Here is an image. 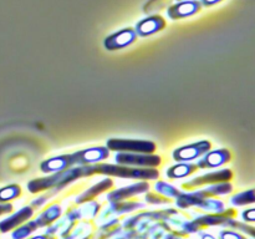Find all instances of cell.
I'll return each mask as SVG.
<instances>
[{"label": "cell", "mask_w": 255, "mask_h": 239, "mask_svg": "<svg viewBox=\"0 0 255 239\" xmlns=\"http://www.w3.org/2000/svg\"><path fill=\"white\" fill-rule=\"evenodd\" d=\"M107 147L114 151L136 152V153H152L156 149V144L149 141L139 139H116L112 138L107 142Z\"/></svg>", "instance_id": "6da1fadb"}, {"label": "cell", "mask_w": 255, "mask_h": 239, "mask_svg": "<svg viewBox=\"0 0 255 239\" xmlns=\"http://www.w3.org/2000/svg\"><path fill=\"white\" fill-rule=\"evenodd\" d=\"M137 39V34L133 29H122L121 31L115 32V34L110 35L106 40H105L104 45L107 50H119L122 47H126L134 42Z\"/></svg>", "instance_id": "7a4b0ae2"}, {"label": "cell", "mask_w": 255, "mask_h": 239, "mask_svg": "<svg viewBox=\"0 0 255 239\" xmlns=\"http://www.w3.org/2000/svg\"><path fill=\"white\" fill-rule=\"evenodd\" d=\"M209 149H211V143L207 141H202L176 149L173 152V158L176 161H191V159L202 156Z\"/></svg>", "instance_id": "3957f363"}, {"label": "cell", "mask_w": 255, "mask_h": 239, "mask_svg": "<svg viewBox=\"0 0 255 239\" xmlns=\"http://www.w3.org/2000/svg\"><path fill=\"white\" fill-rule=\"evenodd\" d=\"M109 157V151L104 147H96V148H89L84 149V151H79L76 153L71 154L72 164L75 163H94V162H99L101 159Z\"/></svg>", "instance_id": "277c9868"}, {"label": "cell", "mask_w": 255, "mask_h": 239, "mask_svg": "<svg viewBox=\"0 0 255 239\" xmlns=\"http://www.w3.org/2000/svg\"><path fill=\"white\" fill-rule=\"evenodd\" d=\"M201 9V2L196 0H187V1H181L178 4L172 5L168 9V16L171 19H182V17L191 16Z\"/></svg>", "instance_id": "5b68a950"}, {"label": "cell", "mask_w": 255, "mask_h": 239, "mask_svg": "<svg viewBox=\"0 0 255 239\" xmlns=\"http://www.w3.org/2000/svg\"><path fill=\"white\" fill-rule=\"evenodd\" d=\"M148 183L139 182V183L132 184V186L128 187H124V188H120L117 191L111 192V193L107 194V199L110 202H121L124 199L129 198V197H133L134 194L144 193V192L148 191Z\"/></svg>", "instance_id": "8992f818"}, {"label": "cell", "mask_w": 255, "mask_h": 239, "mask_svg": "<svg viewBox=\"0 0 255 239\" xmlns=\"http://www.w3.org/2000/svg\"><path fill=\"white\" fill-rule=\"evenodd\" d=\"M32 214H34V211H32L31 207H24L20 211H17L16 213L12 214L11 217L0 222V232L6 233V232L11 231V229L16 228L20 224L24 223L25 221L31 218Z\"/></svg>", "instance_id": "52a82bcc"}, {"label": "cell", "mask_w": 255, "mask_h": 239, "mask_svg": "<svg viewBox=\"0 0 255 239\" xmlns=\"http://www.w3.org/2000/svg\"><path fill=\"white\" fill-rule=\"evenodd\" d=\"M164 26H166V21L163 20V17L158 16V15H153V16L141 20L136 25L134 31H136V34L141 35V36H148V35H152L162 30Z\"/></svg>", "instance_id": "ba28073f"}, {"label": "cell", "mask_w": 255, "mask_h": 239, "mask_svg": "<svg viewBox=\"0 0 255 239\" xmlns=\"http://www.w3.org/2000/svg\"><path fill=\"white\" fill-rule=\"evenodd\" d=\"M116 161L122 164H138V166H158L161 158L158 156H146V154H125L116 156Z\"/></svg>", "instance_id": "9c48e42d"}, {"label": "cell", "mask_w": 255, "mask_h": 239, "mask_svg": "<svg viewBox=\"0 0 255 239\" xmlns=\"http://www.w3.org/2000/svg\"><path fill=\"white\" fill-rule=\"evenodd\" d=\"M232 176H233V174H232V172L229 171V169H222V171L204 174V176L198 177V178L193 179V181L187 182V183L183 184V187L184 188H191V187L202 186V184L207 183H217V182L229 181V179L232 178Z\"/></svg>", "instance_id": "30bf717a"}, {"label": "cell", "mask_w": 255, "mask_h": 239, "mask_svg": "<svg viewBox=\"0 0 255 239\" xmlns=\"http://www.w3.org/2000/svg\"><path fill=\"white\" fill-rule=\"evenodd\" d=\"M231 159V153L227 149H218V151H213L211 153L207 154L204 158H202L198 162L197 167H202V168H213V167L222 166L223 163L228 162Z\"/></svg>", "instance_id": "8fae6325"}, {"label": "cell", "mask_w": 255, "mask_h": 239, "mask_svg": "<svg viewBox=\"0 0 255 239\" xmlns=\"http://www.w3.org/2000/svg\"><path fill=\"white\" fill-rule=\"evenodd\" d=\"M233 216H236V212L233 209L231 211H227L224 214L217 213L213 214V216H204V217H199L198 219L193 222L194 226L198 228L201 226H214V224H226L229 219L232 218Z\"/></svg>", "instance_id": "7c38bea8"}, {"label": "cell", "mask_w": 255, "mask_h": 239, "mask_svg": "<svg viewBox=\"0 0 255 239\" xmlns=\"http://www.w3.org/2000/svg\"><path fill=\"white\" fill-rule=\"evenodd\" d=\"M111 187H112V181H110V179H104V181L99 182L96 186L91 187V188L87 189L86 192H84V193L76 199V203H84V202L91 201L92 198L99 196L100 193H102V192L106 191V189H110Z\"/></svg>", "instance_id": "4fadbf2b"}, {"label": "cell", "mask_w": 255, "mask_h": 239, "mask_svg": "<svg viewBox=\"0 0 255 239\" xmlns=\"http://www.w3.org/2000/svg\"><path fill=\"white\" fill-rule=\"evenodd\" d=\"M60 216H61V208L57 204H54V206H50L46 211L42 212L35 222H36L37 227H45L56 221Z\"/></svg>", "instance_id": "5bb4252c"}, {"label": "cell", "mask_w": 255, "mask_h": 239, "mask_svg": "<svg viewBox=\"0 0 255 239\" xmlns=\"http://www.w3.org/2000/svg\"><path fill=\"white\" fill-rule=\"evenodd\" d=\"M142 207H143V204L141 203H129V202H127V203H120V202H115L110 208H107L109 211H105L104 213H102L101 218H105V217L109 216V214H122L126 213V212H132L136 208H142Z\"/></svg>", "instance_id": "9a60e30c"}, {"label": "cell", "mask_w": 255, "mask_h": 239, "mask_svg": "<svg viewBox=\"0 0 255 239\" xmlns=\"http://www.w3.org/2000/svg\"><path fill=\"white\" fill-rule=\"evenodd\" d=\"M197 169V164H177V166L171 167L167 172V176L169 178H182V177H187L191 173H193Z\"/></svg>", "instance_id": "2e32d148"}, {"label": "cell", "mask_w": 255, "mask_h": 239, "mask_svg": "<svg viewBox=\"0 0 255 239\" xmlns=\"http://www.w3.org/2000/svg\"><path fill=\"white\" fill-rule=\"evenodd\" d=\"M20 193H21V188L17 184H10V186L2 187V188H0V203L11 201V199L19 197Z\"/></svg>", "instance_id": "e0dca14e"}, {"label": "cell", "mask_w": 255, "mask_h": 239, "mask_svg": "<svg viewBox=\"0 0 255 239\" xmlns=\"http://www.w3.org/2000/svg\"><path fill=\"white\" fill-rule=\"evenodd\" d=\"M39 228L36 224V222H27L26 224L24 226L19 227L17 229H15L11 234V238L12 239H25L26 237H29L32 232H35L36 229Z\"/></svg>", "instance_id": "ac0fdd59"}, {"label": "cell", "mask_w": 255, "mask_h": 239, "mask_svg": "<svg viewBox=\"0 0 255 239\" xmlns=\"http://www.w3.org/2000/svg\"><path fill=\"white\" fill-rule=\"evenodd\" d=\"M231 202L233 206H244V204L254 203V189H249L248 192H243V193L237 194V196H234L233 198L231 199Z\"/></svg>", "instance_id": "d6986e66"}, {"label": "cell", "mask_w": 255, "mask_h": 239, "mask_svg": "<svg viewBox=\"0 0 255 239\" xmlns=\"http://www.w3.org/2000/svg\"><path fill=\"white\" fill-rule=\"evenodd\" d=\"M198 207H201L204 211L213 212V213H222V212H224V204L219 201H213V199L204 198L198 204Z\"/></svg>", "instance_id": "ffe728a7"}, {"label": "cell", "mask_w": 255, "mask_h": 239, "mask_svg": "<svg viewBox=\"0 0 255 239\" xmlns=\"http://www.w3.org/2000/svg\"><path fill=\"white\" fill-rule=\"evenodd\" d=\"M156 191L164 194L166 197H178L179 194H181V192L177 191V188L164 183V182H158V183L156 184Z\"/></svg>", "instance_id": "44dd1931"}, {"label": "cell", "mask_w": 255, "mask_h": 239, "mask_svg": "<svg viewBox=\"0 0 255 239\" xmlns=\"http://www.w3.org/2000/svg\"><path fill=\"white\" fill-rule=\"evenodd\" d=\"M219 239H246L242 234L233 231H222L219 233Z\"/></svg>", "instance_id": "7402d4cb"}, {"label": "cell", "mask_w": 255, "mask_h": 239, "mask_svg": "<svg viewBox=\"0 0 255 239\" xmlns=\"http://www.w3.org/2000/svg\"><path fill=\"white\" fill-rule=\"evenodd\" d=\"M147 202H149V203H168L169 199H166L164 197H158V196H154V194H148V196L146 197Z\"/></svg>", "instance_id": "603a6c76"}, {"label": "cell", "mask_w": 255, "mask_h": 239, "mask_svg": "<svg viewBox=\"0 0 255 239\" xmlns=\"http://www.w3.org/2000/svg\"><path fill=\"white\" fill-rule=\"evenodd\" d=\"M254 208H249L247 209V211L243 212V219L246 222H254L255 221V217H254Z\"/></svg>", "instance_id": "cb8c5ba5"}, {"label": "cell", "mask_w": 255, "mask_h": 239, "mask_svg": "<svg viewBox=\"0 0 255 239\" xmlns=\"http://www.w3.org/2000/svg\"><path fill=\"white\" fill-rule=\"evenodd\" d=\"M12 211V206L10 203H5V204H0V216L5 213H10Z\"/></svg>", "instance_id": "d4e9b609"}, {"label": "cell", "mask_w": 255, "mask_h": 239, "mask_svg": "<svg viewBox=\"0 0 255 239\" xmlns=\"http://www.w3.org/2000/svg\"><path fill=\"white\" fill-rule=\"evenodd\" d=\"M201 1L204 6H211V5H214L217 4V2L222 1V0H201Z\"/></svg>", "instance_id": "484cf974"}, {"label": "cell", "mask_w": 255, "mask_h": 239, "mask_svg": "<svg viewBox=\"0 0 255 239\" xmlns=\"http://www.w3.org/2000/svg\"><path fill=\"white\" fill-rule=\"evenodd\" d=\"M201 239H216L212 234L208 233H201Z\"/></svg>", "instance_id": "4316f807"}, {"label": "cell", "mask_w": 255, "mask_h": 239, "mask_svg": "<svg viewBox=\"0 0 255 239\" xmlns=\"http://www.w3.org/2000/svg\"><path fill=\"white\" fill-rule=\"evenodd\" d=\"M30 239H51V238H49V237H47L46 234H45V236H36V237H32V238H30Z\"/></svg>", "instance_id": "83f0119b"}]
</instances>
